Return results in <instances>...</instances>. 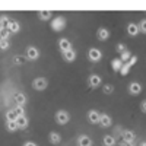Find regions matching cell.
<instances>
[{"instance_id":"6da1fadb","label":"cell","mask_w":146,"mask_h":146,"mask_svg":"<svg viewBox=\"0 0 146 146\" xmlns=\"http://www.w3.org/2000/svg\"><path fill=\"white\" fill-rule=\"evenodd\" d=\"M66 25H67V21H66L63 16H57V18H54V19L50 22V27H51V29H53L54 32H62V31L66 28Z\"/></svg>"},{"instance_id":"7a4b0ae2","label":"cell","mask_w":146,"mask_h":146,"mask_svg":"<svg viewBox=\"0 0 146 146\" xmlns=\"http://www.w3.org/2000/svg\"><path fill=\"white\" fill-rule=\"evenodd\" d=\"M54 118H56L57 124L64 126L70 121V114H69V111H66V110H58V111L56 113V115H54Z\"/></svg>"},{"instance_id":"3957f363","label":"cell","mask_w":146,"mask_h":146,"mask_svg":"<svg viewBox=\"0 0 146 146\" xmlns=\"http://www.w3.org/2000/svg\"><path fill=\"white\" fill-rule=\"evenodd\" d=\"M47 86H48V80L45 78H35L32 80V88L35 91H40V92L41 91H45Z\"/></svg>"},{"instance_id":"277c9868","label":"cell","mask_w":146,"mask_h":146,"mask_svg":"<svg viewBox=\"0 0 146 146\" xmlns=\"http://www.w3.org/2000/svg\"><path fill=\"white\" fill-rule=\"evenodd\" d=\"M88 58H89V62L92 63H98L100 60L102 58V51L100 50V48H89V51H88Z\"/></svg>"},{"instance_id":"5b68a950","label":"cell","mask_w":146,"mask_h":146,"mask_svg":"<svg viewBox=\"0 0 146 146\" xmlns=\"http://www.w3.org/2000/svg\"><path fill=\"white\" fill-rule=\"evenodd\" d=\"M25 57H27V60L35 62V60L40 58V50H38L36 47H34V45H29V47L27 48V51H25Z\"/></svg>"},{"instance_id":"8992f818","label":"cell","mask_w":146,"mask_h":146,"mask_svg":"<svg viewBox=\"0 0 146 146\" xmlns=\"http://www.w3.org/2000/svg\"><path fill=\"white\" fill-rule=\"evenodd\" d=\"M101 83H102V78L100 75H91L88 78V85H89V88H92V89L100 88Z\"/></svg>"},{"instance_id":"52a82bcc","label":"cell","mask_w":146,"mask_h":146,"mask_svg":"<svg viewBox=\"0 0 146 146\" xmlns=\"http://www.w3.org/2000/svg\"><path fill=\"white\" fill-rule=\"evenodd\" d=\"M100 115H101L100 111H96V110H89V111H88V120H89V123L100 124Z\"/></svg>"},{"instance_id":"ba28073f","label":"cell","mask_w":146,"mask_h":146,"mask_svg":"<svg viewBox=\"0 0 146 146\" xmlns=\"http://www.w3.org/2000/svg\"><path fill=\"white\" fill-rule=\"evenodd\" d=\"M58 50L62 51V53H66L69 50H72V44L67 38H60L58 40Z\"/></svg>"},{"instance_id":"9c48e42d","label":"cell","mask_w":146,"mask_h":146,"mask_svg":"<svg viewBox=\"0 0 146 146\" xmlns=\"http://www.w3.org/2000/svg\"><path fill=\"white\" fill-rule=\"evenodd\" d=\"M111 124H113V118L110 117L108 114H101V115H100V126H101V127L108 129Z\"/></svg>"},{"instance_id":"30bf717a","label":"cell","mask_w":146,"mask_h":146,"mask_svg":"<svg viewBox=\"0 0 146 146\" xmlns=\"http://www.w3.org/2000/svg\"><path fill=\"white\" fill-rule=\"evenodd\" d=\"M96 38H98L100 41H107L110 38V31L107 28H98V31H96Z\"/></svg>"},{"instance_id":"8fae6325","label":"cell","mask_w":146,"mask_h":146,"mask_svg":"<svg viewBox=\"0 0 146 146\" xmlns=\"http://www.w3.org/2000/svg\"><path fill=\"white\" fill-rule=\"evenodd\" d=\"M129 92L130 95H139L142 92V85L139 82H131L129 85Z\"/></svg>"},{"instance_id":"7c38bea8","label":"cell","mask_w":146,"mask_h":146,"mask_svg":"<svg viewBox=\"0 0 146 146\" xmlns=\"http://www.w3.org/2000/svg\"><path fill=\"white\" fill-rule=\"evenodd\" d=\"M62 54H63V60H64V62H67V63H73L76 60V56H78L73 48H72V50H69V51H66V53H62Z\"/></svg>"},{"instance_id":"4fadbf2b","label":"cell","mask_w":146,"mask_h":146,"mask_svg":"<svg viewBox=\"0 0 146 146\" xmlns=\"http://www.w3.org/2000/svg\"><path fill=\"white\" fill-rule=\"evenodd\" d=\"M16 124H18V129L25 130V129L28 127V124H29V120H28L27 115H21V117L16 118Z\"/></svg>"},{"instance_id":"5bb4252c","label":"cell","mask_w":146,"mask_h":146,"mask_svg":"<svg viewBox=\"0 0 146 146\" xmlns=\"http://www.w3.org/2000/svg\"><path fill=\"white\" fill-rule=\"evenodd\" d=\"M92 145H94L92 139L86 135H82L78 137V146H92Z\"/></svg>"},{"instance_id":"9a60e30c","label":"cell","mask_w":146,"mask_h":146,"mask_svg":"<svg viewBox=\"0 0 146 146\" xmlns=\"http://www.w3.org/2000/svg\"><path fill=\"white\" fill-rule=\"evenodd\" d=\"M13 100H15V102L18 104V105H25L27 104V95L25 94H22V92H16L15 95H13Z\"/></svg>"},{"instance_id":"2e32d148","label":"cell","mask_w":146,"mask_h":146,"mask_svg":"<svg viewBox=\"0 0 146 146\" xmlns=\"http://www.w3.org/2000/svg\"><path fill=\"white\" fill-rule=\"evenodd\" d=\"M48 140H50L51 145H58L60 142H62V136H60V133H57V131H50Z\"/></svg>"},{"instance_id":"e0dca14e","label":"cell","mask_w":146,"mask_h":146,"mask_svg":"<svg viewBox=\"0 0 146 146\" xmlns=\"http://www.w3.org/2000/svg\"><path fill=\"white\" fill-rule=\"evenodd\" d=\"M121 137H123V142H135V131L131 130H124L123 133H121Z\"/></svg>"},{"instance_id":"ac0fdd59","label":"cell","mask_w":146,"mask_h":146,"mask_svg":"<svg viewBox=\"0 0 146 146\" xmlns=\"http://www.w3.org/2000/svg\"><path fill=\"white\" fill-rule=\"evenodd\" d=\"M127 34L130 36H136L137 34H140L139 32V28H137V23H133V22L127 23Z\"/></svg>"},{"instance_id":"d6986e66","label":"cell","mask_w":146,"mask_h":146,"mask_svg":"<svg viewBox=\"0 0 146 146\" xmlns=\"http://www.w3.org/2000/svg\"><path fill=\"white\" fill-rule=\"evenodd\" d=\"M38 18H40V21H51L53 12L51 10H40L38 12Z\"/></svg>"},{"instance_id":"ffe728a7","label":"cell","mask_w":146,"mask_h":146,"mask_svg":"<svg viewBox=\"0 0 146 146\" xmlns=\"http://www.w3.org/2000/svg\"><path fill=\"white\" fill-rule=\"evenodd\" d=\"M7 29H9V32H10V34H16V32H19V29H21L19 22H18V21H12V19H10Z\"/></svg>"},{"instance_id":"44dd1931","label":"cell","mask_w":146,"mask_h":146,"mask_svg":"<svg viewBox=\"0 0 146 146\" xmlns=\"http://www.w3.org/2000/svg\"><path fill=\"white\" fill-rule=\"evenodd\" d=\"M115 137L114 136H111V135H107V136H104L102 137V145L104 146H115Z\"/></svg>"},{"instance_id":"7402d4cb","label":"cell","mask_w":146,"mask_h":146,"mask_svg":"<svg viewBox=\"0 0 146 146\" xmlns=\"http://www.w3.org/2000/svg\"><path fill=\"white\" fill-rule=\"evenodd\" d=\"M9 22H10V19H9L7 15H2V16H0V29H7Z\"/></svg>"},{"instance_id":"603a6c76","label":"cell","mask_w":146,"mask_h":146,"mask_svg":"<svg viewBox=\"0 0 146 146\" xmlns=\"http://www.w3.org/2000/svg\"><path fill=\"white\" fill-rule=\"evenodd\" d=\"M6 130L10 131V133H15L18 131V124H16V121H6Z\"/></svg>"},{"instance_id":"cb8c5ba5","label":"cell","mask_w":146,"mask_h":146,"mask_svg":"<svg viewBox=\"0 0 146 146\" xmlns=\"http://www.w3.org/2000/svg\"><path fill=\"white\" fill-rule=\"evenodd\" d=\"M121 66H123V62H121L120 58H114V60H111V67H113L114 72H120Z\"/></svg>"},{"instance_id":"d4e9b609","label":"cell","mask_w":146,"mask_h":146,"mask_svg":"<svg viewBox=\"0 0 146 146\" xmlns=\"http://www.w3.org/2000/svg\"><path fill=\"white\" fill-rule=\"evenodd\" d=\"M130 57H131V53H130L129 50H126L124 53H121V54H120V57H118V58H120L123 63H127L129 60H130Z\"/></svg>"},{"instance_id":"484cf974","label":"cell","mask_w":146,"mask_h":146,"mask_svg":"<svg viewBox=\"0 0 146 146\" xmlns=\"http://www.w3.org/2000/svg\"><path fill=\"white\" fill-rule=\"evenodd\" d=\"M16 118H18V115L13 110H9L6 113V121H16Z\"/></svg>"},{"instance_id":"4316f807","label":"cell","mask_w":146,"mask_h":146,"mask_svg":"<svg viewBox=\"0 0 146 146\" xmlns=\"http://www.w3.org/2000/svg\"><path fill=\"white\" fill-rule=\"evenodd\" d=\"M102 92H104L105 95L113 94V92H114V85H111V83H107V85H104V86H102Z\"/></svg>"},{"instance_id":"83f0119b","label":"cell","mask_w":146,"mask_h":146,"mask_svg":"<svg viewBox=\"0 0 146 146\" xmlns=\"http://www.w3.org/2000/svg\"><path fill=\"white\" fill-rule=\"evenodd\" d=\"M129 72H130V66L127 63H123V66H121V69H120V75L121 76H127Z\"/></svg>"},{"instance_id":"f1b7e54d","label":"cell","mask_w":146,"mask_h":146,"mask_svg":"<svg viewBox=\"0 0 146 146\" xmlns=\"http://www.w3.org/2000/svg\"><path fill=\"white\" fill-rule=\"evenodd\" d=\"M13 111L16 113V115H18V117L25 115V110H23V107H22V105H16V107L13 108Z\"/></svg>"},{"instance_id":"f546056e","label":"cell","mask_w":146,"mask_h":146,"mask_svg":"<svg viewBox=\"0 0 146 146\" xmlns=\"http://www.w3.org/2000/svg\"><path fill=\"white\" fill-rule=\"evenodd\" d=\"M10 47V41L9 40H0V50H7V48Z\"/></svg>"},{"instance_id":"4dcf8cb0","label":"cell","mask_w":146,"mask_h":146,"mask_svg":"<svg viewBox=\"0 0 146 146\" xmlns=\"http://www.w3.org/2000/svg\"><path fill=\"white\" fill-rule=\"evenodd\" d=\"M137 28H139V32H140V34H145V32H146V19H142V21H140V23L137 25Z\"/></svg>"},{"instance_id":"1f68e13d","label":"cell","mask_w":146,"mask_h":146,"mask_svg":"<svg viewBox=\"0 0 146 146\" xmlns=\"http://www.w3.org/2000/svg\"><path fill=\"white\" fill-rule=\"evenodd\" d=\"M9 29H0V40H9Z\"/></svg>"},{"instance_id":"d6a6232c","label":"cell","mask_w":146,"mask_h":146,"mask_svg":"<svg viewBox=\"0 0 146 146\" xmlns=\"http://www.w3.org/2000/svg\"><path fill=\"white\" fill-rule=\"evenodd\" d=\"M115 50H117V53L118 54H121V53H124L127 48H126V44H123V42H120V44H117V47H115Z\"/></svg>"},{"instance_id":"836d02e7","label":"cell","mask_w":146,"mask_h":146,"mask_svg":"<svg viewBox=\"0 0 146 146\" xmlns=\"http://www.w3.org/2000/svg\"><path fill=\"white\" fill-rule=\"evenodd\" d=\"M136 63H137V56H131V57H130V60L127 62V64H129L130 67H131L133 64H136Z\"/></svg>"},{"instance_id":"e575fe53","label":"cell","mask_w":146,"mask_h":146,"mask_svg":"<svg viewBox=\"0 0 146 146\" xmlns=\"http://www.w3.org/2000/svg\"><path fill=\"white\" fill-rule=\"evenodd\" d=\"M140 111L142 113H146V101H142L140 102Z\"/></svg>"},{"instance_id":"d590c367","label":"cell","mask_w":146,"mask_h":146,"mask_svg":"<svg viewBox=\"0 0 146 146\" xmlns=\"http://www.w3.org/2000/svg\"><path fill=\"white\" fill-rule=\"evenodd\" d=\"M22 62H23V60H22L21 57H15V58H13V63H15V64H21Z\"/></svg>"},{"instance_id":"8d00e7d4","label":"cell","mask_w":146,"mask_h":146,"mask_svg":"<svg viewBox=\"0 0 146 146\" xmlns=\"http://www.w3.org/2000/svg\"><path fill=\"white\" fill-rule=\"evenodd\" d=\"M123 146H135V142H121Z\"/></svg>"},{"instance_id":"74e56055","label":"cell","mask_w":146,"mask_h":146,"mask_svg":"<svg viewBox=\"0 0 146 146\" xmlns=\"http://www.w3.org/2000/svg\"><path fill=\"white\" fill-rule=\"evenodd\" d=\"M23 146H38V145H36L35 142H25V143H23Z\"/></svg>"},{"instance_id":"f35d334b","label":"cell","mask_w":146,"mask_h":146,"mask_svg":"<svg viewBox=\"0 0 146 146\" xmlns=\"http://www.w3.org/2000/svg\"><path fill=\"white\" fill-rule=\"evenodd\" d=\"M140 146H146V143H145V142H142V143H140Z\"/></svg>"}]
</instances>
